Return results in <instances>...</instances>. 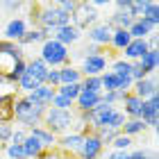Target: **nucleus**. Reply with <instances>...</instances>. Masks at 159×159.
<instances>
[{
    "label": "nucleus",
    "mask_w": 159,
    "mask_h": 159,
    "mask_svg": "<svg viewBox=\"0 0 159 159\" xmlns=\"http://www.w3.org/2000/svg\"><path fill=\"white\" fill-rule=\"evenodd\" d=\"M0 55H7V57H11L14 61H20V59H25V52H23V48L18 46V43H14V41H0Z\"/></svg>",
    "instance_id": "5701e85b"
},
{
    "label": "nucleus",
    "mask_w": 159,
    "mask_h": 159,
    "mask_svg": "<svg viewBox=\"0 0 159 159\" xmlns=\"http://www.w3.org/2000/svg\"><path fill=\"white\" fill-rule=\"evenodd\" d=\"M80 91H82V82H80V84H64V86L57 89V96H64L66 100L75 102V98L80 96Z\"/></svg>",
    "instance_id": "c756f323"
},
{
    "label": "nucleus",
    "mask_w": 159,
    "mask_h": 159,
    "mask_svg": "<svg viewBox=\"0 0 159 159\" xmlns=\"http://www.w3.org/2000/svg\"><path fill=\"white\" fill-rule=\"evenodd\" d=\"M7 82H5V75H0V86H5Z\"/></svg>",
    "instance_id": "49530a36"
},
{
    "label": "nucleus",
    "mask_w": 159,
    "mask_h": 159,
    "mask_svg": "<svg viewBox=\"0 0 159 159\" xmlns=\"http://www.w3.org/2000/svg\"><path fill=\"white\" fill-rule=\"evenodd\" d=\"M50 107H55V109H73V102H70V100H66L64 96H55Z\"/></svg>",
    "instance_id": "e433bc0d"
},
{
    "label": "nucleus",
    "mask_w": 159,
    "mask_h": 159,
    "mask_svg": "<svg viewBox=\"0 0 159 159\" xmlns=\"http://www.w3.org/2000/svg\"><path fill=\"white\" fill-rule=\"evenodd\" d=\"M46 39H50V32H43V30H37V27H32V30H27L23 34V39L18 41V46H30V43H43Z\"/></svg>",
    "instance_id": "b1692460"
},
{
    "label": "nucleus",
    "mask_w": 159,
    "mask_h": 159,
    "mask_svg": "<svg viewBox=\"0 0 159 159\" xmlns=\"http://www.w3.org/2000/svg\"><path fill=\"white\" fill-rule=\"evenodd\" d=\"M25 73L30 77H34L39 84H43V82H46V75H48V66L39 59V57H34V59H30L25 64Z\"/></svg>",
    "instance_id": "a211bd4d"
},
{
    "label": "nucleus",
    "mask_w": 159,
    "mask_h": 159,
    "mask_svg": "<svg viewBox=\"0 0 159 159\" xmlns=\"http://www.w3.org/2000/svg\"><path fill=\"white\" fill-rule=\"evenodd\" d=\"M127 32H129V37H132V39H148L150 34L157 32V30H152V27H150L143 18H136L134 23L129 25V30H127Z\"/></svg>",
    "instance_id": "aec40b11"
},
{
    "label": "nucleus",
    "mask_w": 159,
    "mask_h": 159,
    "mask_svg": "<svg viewBox=\"0 0 159 159\" xmlns=\"http://www.w3.org/2000/svg\"><path fill=\"white\" fill-rule=\"evenodd\" d=\"M146 23L152 27V30H157L159 27V5L155 2V0H148V5H146V11H143V16H141Z\"/></svg>",
    "instance_id": "393cba45"
},
{
    "label": "nucleus",
    "mask_w": 159,
    "mask_h": 159,
    "mask_svg": "<svg viewBox=\"0 0 159 159\" xmlns=\"http://www.w3.org/2000/svg\"><path fill=\"white\" fill-rule=\"evenodd\" d=\"M55 41H59L61 46H73V43H77L80 39H82V30H77V27L70 23V25H64V27H57V30L50 34Z\"/></svg>",
    "instance_id": "f8f14e48"
},
{
    "label": "nucleus",
    "mask_w": 159,
    "mask_h": 159,
    "mask_svg": "<svg viewBox=\"0 0 159 159\" xmlns=\"http://www.w3.org/2000/svg\"><path fill=\"white\" fill-rule=\"evenodd\" d=\"M27 139V129L23 127H18V129H14V134H11V141L9 143H16V146H23V141Z\"/></svg>",
    "instance_id": "58836bf2"
},
{
    "label": "nucleus",
    "mask_w": 159,
    "mask_h": 159,
    "mask_svg": "<svg viewBox=\"0 0 159 159\" xmlns=\"http://www.w3.org/2000/svg\"><path fill=\"white\" fill-rule=\"evenodd\" d=\"M57 96V89H52V86H48V84H41L39 89H34L32 93H27V100L37 107V109H43L46 111L50 105H52V98Z\"/></svg>",
    "instance_id": "423d86ee"
},
{
    "label": "nucleus",
    "mask_w": 159,
    "mask_h": 159,
    "mask_svg": "<svg viewBox=\"0 0 159 159\" xmlns=\"http://www.w3.org/2000/svg\"><path fill=\"white\" fill-rule=\"evenodd\" d=\"M75 123H77L75 109H55V107H48L46 114H43V123L41 125L59 139L61 134L70 132V127H73Z\"/></svg>",
    "instance_id": "f257e3e1"
},
{
    "label": "nucleus",
    "mask_w": 159,
    "mask_h": 159,
    "mask_svg": "<svg viewBox=\"0 0 159 159\" xmlns=\"http://www.w3.org/2000/svg\"><path fill=\"white\" fill-rule=\"evenodd\" d=\"M25 64H27V59H20V61H16V64H14V68H11L9 73L5 75V82L9 84V86H16V84H18V80L25 75Z\"/></svg>",
    "instance_id": "bb28decb"
},
{
    "label": "nucleus",
    "mask_w": 159,
    "mask_h": 159,
    "mask_svg": "<svg viewBox=\"0 0 159 159\" xmlns=\"http://www.w3.org/2000/svg\"><path fill=\"white\" fill-rule=\"evenodd\" d=\"M25 32H27V20L25 18H11L9 23L5 25V41L18 43Z\"/></svg>",
    "instance_id": "2eb2a0df"
},
{
    "label": "nucleus",
    "mask_w": 159,
    "mask_h": 159,
    "mask_svg": "<svg viewBox=\"0 0 159 159\" xmlns=\"http://www.w3.org/2000/svg\"><path fill=\"white\" fill-rule=\"evenodd\" d=\"M129 68H132V64H129V61H125V59H123V57H120V59H114L111 61V73H116V75H129Z\"/></svg>",
    "instance_id": "2f4dec72"
},
{
    "label": "nucleus",
    "mask_w": 159,
    "mask_h": 159,
    "mask_svg": "<svg viewBox=\"0 0 159 159\" xmlns=\"http://www.w3.org/2000/svg\"><path fill=\"white\" fill-rule=\"evenodd\" d=\"M86 37H89V43H93V46H98V48L109 46V41H111V27L107 23H100V20H98L96 25H91L89 30H86Z\"/></svg>",
    "instance_id": "6e6552de"
},
{
    "label": "nucleus",
    "mask_w": 159,
    "mask_h": 159,
    "mask_svg": "<svg viewBox=\"0 0 159 159\" xmlns=\"http://www.w3.org/2000/svg\"><path fill=\"white\" fill-rule=\"evenodd\" d=\"M59 86H64V84H80L82 82V73H80V68H75L73 64L70 66H64V68H59Z\"/></svg>",
    "instance_id": "412c9836"
},
{
    "label": "nucleus",
    "mask_w": 159,
    "mask_h": 159,
    "mask_svg": "<svg viewBox=\"0 0 159 159\" xmlns=\"http://www.w3.org/2000/svg\"><path fill=\"white\" fill-rule=\"evenodd\" d=\"M59 159H77V157H73V155H66V152H61V157Z\"/></svg>",
    "instance_id": "a18cd8bd"
},
{
    "label": "nucleus",
    "mask_w": 159,
    "mask_h": 159,
    "mask_svg": "<svg viewBox=\"0 0 159 159\" xmlns=\"http://www.w3.org/2000/svg\"><path fill=\"white\" fill-rule=\"evenodd\" d=\"M14 98H16V93H0V107L7 105V102H11Z\"/></svg>",
    "instance_id": "37998d69"
},
{
    "label": "nucleus",
    "mask_w": 159,
    "mask_h": 159,
    "mask_svg": "<svg viewBox=\"0 0 159 159\" xmlns=\"http://www.w3.org/2000/svg\"><path fill=\"white\" fill-rule=\"evenodd\" d=\"M129 93H134L139 100H148V98L157 96V77L148 75L143 80H136V82L132 84V91H129Z\"/></svg>",
    "instance_id": "1a4fd4ad"
},
{
    "label": "nucleus",
    "mask_w": 159,
    "mask_h": 159,
    "mask_svg": "<svg viewBox=\"0 0 159 159\" xmlns=\"http://www.w3.org/2000/svg\"><path fill=\"white\" fill-rule=\"evenodd\" d=\"M55 7H57V9H61V11H66V14H70V16H73V11H75L77 2H75V0H59V2H57Z\"/></svg>",
    "instance_id": "4c0bfd02"
},
{
    "label": "nucleus",
    "mask_w": 159,
    "mask_h": 159,
    "mask_svg": "<svg viewBox=\"0 0 159 159\" xmlns=\"http://www.w3.org/2000/svg\"><path fill=\"white\" fill-rule=\"evenodd\" d=\"M48 86H52V89H59V68H48V75H46V82Z\"/></svg>",
    "instance_id": "f704fd0d"
},
{
    "label": "nucleus",
    "mask_w": 159,
    "mask_h": 159,
    "mask_svg": "<svg viewBox=\"0 0 159 159\" xmlns=\"http://www.w3.org/2000/svg\"><path fill=\"white\" fill-rule=\"evenodd\" d=\"M136 64H139V66L146 70V73L155 75V70H157V66H159V50H148V52L143 55Z\"/></svg>",
    "instance_id": "4be33fe9"
},
{
    "label": "nucleus",
    "mask_w": 159,
    "mask_h": 159,
    "mask_svg": "<svg viewBox=\"0 0 159 159\" xmlns=\"http://www.w3.org/2000/svg\"><path fill=\"white\" fill-rule=\"evenodd\" d=\"M129 41H132V37H129L127 30H111V41H109V46H111L114 50H123Z\"/></svg>",
    "instance_id": "cd10ccee"
},
{
    "label": "nucleus",
    "mask_w": 159,
    "mask_h": 159,
    "mask_svg": "<svg viewBox=\"0 0 159 159\" xmlns=\"http://www.w3.org/2000/svg\"><path fill=\"white\" fill-rule=\"evenodd\" d=\"M107 64H109V57H107V55L84 57L80 73H82V77H100V75L107 70Z\"/></svg>",
    "instance_id": "39448f33"
},
{
    "label": "nucleus",
    "mask_w": 159,
    "mask_h": 159,
    "mask_svg": "<svg viewBox=\"0 0 159 159\" xmlns=\"http://www.w3.org/2000/svg\"><path fill=\"white\" fill-rule=\"evenodd\" d=\"M141 120L146 123V127H157V120H159V96H152L148 100H143V107H141Z\"/></svg>",
    "instance_id": "9b49d317"
},
{
    "label": "nucleus",
    "mask_w": 159,
    "mask_h": 159,
    "mask_svg": "<svg viewBox=\"0 0 159 159\" xmlns=\"http://www.w3.org/2000/svg\"><path fill=\"white\" fill-rule=\"evenodd\" d=\"M39 59L46 64L48 68H64V66H70V52H68V48L61 46L59 41H55L52 37L46 39V41L41 43Z\"/></svg>",
    "instance_id": "f03ea898"
},
{
    "label": "nucleus",
    "mask_w": 159,
    "mask_h": 159,
    "mask_svg": "<svg viewBox=\"0 0 159 159\" xmlns=\"http://www.w3.org/2000/svg\"><path fill=\"white\" fill-rule=\"evenodd\" d=\"M11 111H14V120H18L20 125H23V129H30V127L41 125V123H43V114H46L43 109H37V107H34L25 96L14 98Z\"/></svg>",
    "instance_id": "7ed1b4c3"
},
{
    "label": "nucleus",
    "mask_w": 159,
    "mask_h": 159,
    "mask_svg": "<svg viewBox=\"0 0 159 159\" xmlns=\"http://www.w3.org/2000/svg\"><path fill=\"white\" fill-rule=\"evenodd\" d=\"M102 150H105V143L98 139L96 134H86L84 136V141H82V148H80V159H98L100 155H102Z\"/></svg>",
    "instance_id": "0eeeda50"
},
{
    "label": "nucleus",
    "mask_w": 159,
    "mask_h": 159,
    "mask_svg": "<svg viewBox=\"0 0 159 159\" xmlns=\"http://www.w3.org/2000/svg\"><path fill=\"white\" fill-rule=\"evenodd\" d=\"M146 129L148 127H146V123H143L141 118H125V123H123V127H120V134L134 139L136 134H143Z\"/></svg>",
    "instance_id": "6ab92c4d"
},
{
    "label": "nucleus",
    "mask_w": 159,
    "mask_h": 159,
    "mask_svg": "<svg viewBox=\"0 0 159 159\" xmlns=\"http://www.w3.org/2000/svg\"><path fill=\"white\" fill-rule=\"evenodd\" d=\"M82 91L102 93V82H100V77H82Z\"/></svg>",
    "instance_id": "7c9ffc66"
},
{
    "label": "nucleus",
    "mask_w": 159,
    "mask_h": 159,
    "mask_svg": "<svg viewBox=\"0 0 159 159\" xmlns=\"http://www.w3.org/2000/svg\"><path fill=\"white\" fill-rule=\"evenodd\" d=\"M148 159H157V155H155V152H152V155H150V157H148Z\"/></svg>",
    "instance_id": "de8ad7c7"
},
{
    "label": "nucleus",
    "mask_w": 159,
    "mask_h": 159,
    "mask_svg": "<svg viewBox=\"0 0 159 159\" xmlns=\"http://www.w3.org/2000/svg\"><path fill=\"white\" fill-rule=\"evenodd\" d=\"M11 134H14V125L9 123H0V143H9L11 141Z\"/></svg>",
    "instance_id": "c9c22d12"
},
{
    "label": "nucleus",
    "mask_w": 159,
    "mask_h": 159,
    "mask_svg": "<svg viewBox=\"0 0 159 159\" xmlns=\"http://www.w3.org/2000/svg\"><path fill=\"white\" fill-rule=\"evenodd\" d=\"M123 114H125V118H141V107H143V100H139L134 96V93H127L125 98H123Z\"/></svg>",
    "instance_id": "f3484780"
},
{
    "label": "nucleus",
    "mask_w": 159,
    "mask_h": 159,
    "mask_svg": "<svg viewBox=\"0 0 159 159\" xmlns=\"http://www.w3.org/2000/svg\"><path fill=\"white\" fill-rule=\"evenodd\" d=\"M2 148H5V146H2V143H0V152H2Z\"/></svg>",
    "instance_id": "09e8293b"
},
{
    "label": "nucleus",
    "mask_w": 159,
    "mask_h": 159,
    "mask_svg": "<svg viewBox=\"0 0 159 159\" xmlns=\"http://www.w3.org/2000/svg\"><path fill=\"white\" fill-rule=\"evenodd\" d=\"M107 159H129V150H111Z\"/></svg>",
    "instance_id": "79ce46f5"
},
{
    "label": "nucleus",
    "mask_w": 159,
    "mask_h": 159,
    "mask_svg": "<svg viewBox=\"0 0 159 159\" xmlns=\"http://www.w3.org/2000/svg\"><path fill=\"white\" fill-rule=\"evenodd\" d=\"M5 7H7V9H20L23 5H20V2H5Z\"/></svg>",
    "instance_id": "c03bdc74"
},
{
    "label": "nucleus",
    "mask_w": 159,
    "mask_h": 159,
    "mask_svg": "<svg viewBox=\"0 0 159 159\" xmlns=\"http://www.w3.org/2000/svg\"><path fill=\"white\" fill-rule=\"evenodd\" d=\"M100 105V93H89V91H80V96L75 98L73 102V109L77 114H84V111H91Z\"/></svg>",
    "instance_id": "4468645a"
},
{
    "label": "nucleus",
    "mask_w": 159,
    "mask_h": 159,
    "mask_svg": "<svg viewBox=\"0 0 159 159\" xmlns=\"http://www.w3.org/2000/svg\"><path fill=\"white\" fill-rule=\"evenodd\" d=\"M98 9L93 7L91 2H77L75 7V11H73V16H70V23H73L77 30H89L91 25H96L98 23Z\"/></svg>",
    "instance_id": "20e7f679"
},
{
    "label": "nucleus",
    "mask_w": 159,
    "mask_h": 159,
    "mask_svg": "<svg viewBox=\"0 0 159 159\" xmlns=\"http://www.w3.org/2000/svg\"><path fill=\"white\" fill-rule=\"evenodd\" d=\"M82 141H84L82 134L68 132V134H61L59 139H57V148H59L61 152H66V155L77 157V155H80V148H82Z\"/></svg>",
    "instance_id": "9d476101"
},
{
    "label": "nucleus",
    "mask_w": 159,
    "mask_h": 159,
    "mask_svg": "<svg viewBox=\"0 0 159 159\" xmlns=\"http://www.w3.org/2000/svg\"><path fill=\"white\" fill-rule=\"evenodd\" d=\"M61 157V150L59 148H50V150H43L39 159H59Z\"/></svg>",
    "instance_id": "ea45409f"
},
{
    "label": "nucleus",
    "mask_w": 159,
    "mask_h": 159,
    "mask_svg": "<svg viewBox=\"0 0 159 159\" xmlns=\"http://www.w3.org/2000/svg\"><path fill=\"white\" fill-rule=\"evenodd\" d=\"M100 82H102V93L118 91V75L111 73V70H105V73L100 75Z\"/></svg>",
    "instance_id": "c85d7f7f"
},
{
    "label": "nucleus",
    "mask_w": 159,
    "mask_h": 159,
    "mask_svg": "<svg viewBox=\"0 0 159 159\" xmlns=\"http://www.w3.org/2000/svg\"><path fill=\"white\" fill-rule=\"evenodd\" d=\"M132 139H129V136H125V134H118L116 136V139H114L111 143H109V146L114 148V150H129V148H132Z\"/></svg>",
    "instance_id": "72a5a7b5"
},
{
    "label": "nucleus",
    "mask_w": 159,
    "mask_h": 159,
    "mask_svg": "<svg viewBox=\"0 0 159 159\" xmlns=\"http://www.w3.org/2000/svg\"><path fill=\"white\" fill-rule=\"evenodd\" d=\"M96 55H105L102 48H98V46H93V43H89V46L84 48V57H96Z\"/></svg>",
    "instance_id": "a19ab883"
},
{
    "label": "nucleus",
    "mask_w": 159,
    "mask_h": 159,
    "mask_svg": "<svg viewBox=\"0 0 159 159\" xmlns=\"http://www.w3.org/2000/svg\"><path fill=\"white\" fill-rule=\"evenodd\" d=\"M23 152H25L27 159H39L41 152H43V146H41L37 139H34V136L27 134V139L23 141Z\"/></svg>",
    "instance_id": "a878e982"
},
{
    "label": "nucleus",
    "mask_w": 159,
    "mask_h": 159,
    "mask_svg": "<svg viewBox=\"0 0 159 159\" xmlns=\"http://www.w3.org/2000/svg\"><path fill=\"white\" fill-rule=\"evenodd\" d=\"M5 152H7V159H27L23 152V146H16V143H7Z\"/></svg>",
    "instance_id": "473e14b6"
},
{
    "label": "nucleus",
    "mask_w": 159,
    "mask_h": 159,
    "mask_svg": "<svg viewBox=\"0 0 159 159\" xmlns=\"http://www.w3.org/2000/svg\"><path fill=\"white\" fill-rule=\"evenodd\" d=\"M27 134L30 136H34L41 146H43V150H50V148H57V136L52 134V132H48L43 125H37V127H30L27 129Z\"/></svg>",
    "instance_id": "dca6fc26"
},
{
    "label": "nucleus",
    "mask_w": 159,
    "mask_h": 159,
    "mask_svg": "<svg viewBox=\"0 0 159 159\" xmlns=\"http://www.w3.org/2000/svg\"><path fill=\"white\" fill-rule=\"evenodd\" d=\"M148 50H150V48H148L146 39H132L125 48H123V59L129 61V64H134V61H139L141 57L148 52Z\"/></svg>",
    "instance_id": "ddd939ff"
}]
</instances>
